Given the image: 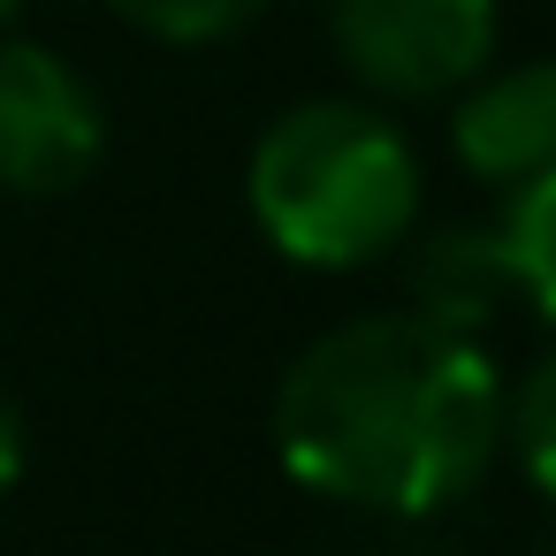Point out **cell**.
I'll list each match as a JSON object with an SVG mask.
<instances>
[{"label": "cell", "instance_id": "obj_3", "mask_svg": "<svg viewBox=\"0 0 556 556\" xmlns=\"http://www.w3.org/2000/svg\"><path fill=\"white\" fill-rule=\"evenodd\" d=\"M495 0H328V47L374 100H450L495 62Z\"/></svg>", "mask_w": 556, "mask_h": 556}, {"label": "cell", "instance_id": "obj_10", "mask_svg": "<svg viewBox=\"0 0 556 556\" xmlns=\"http://www.w3.org/2000/svg\"><path fill=\"white\" fill-rule=\"evenodd\" d=\"M24 457H31V434H24V412L0 396V495L24 480Z\"/></svg>", "mask_w": 556, "mask_h": 556}, {"label": "cell", "instance_id": "obj_9", "mask_svg": "<svg viewBox=\"0 0 556 556\" xmlns=\"http://www.w3.org/2000/svg\"><path fill=\"white\" fill-rule=\"evenodd\" d=\"M108 9L130 31L161 39V47H222L267 9V0H108Z\"/></svg>", "mask_w": 556, "mask_h": 556}, {"label": "cell", "instance_id": "obj_4", "mask_svg": "<svg viewBox=\"0 0 556 556\" xmlns=\"http://www.w3.org/2000/svg\"><path fill=\"white\" fill-rule=\"evenodd\" d=\"M108 153L100 92L39 39H0V191L62 199Z\"/></svg>", "mask_w": 556, "mask_h": 556}, {"label": "cell", "instance_id": "obj_5", "mask_svg": "<svg viewBox=\"0 0 556 556\" xmlns=\"http://www.w3.org/2000/svg\"><path fill=\"white\" fill-rule=\"evenodd\" d=\"M450 100H457L450 108V146H457L465 176H480L495 191H518L526 176L556 168V54L480 70Z\"/></svg>", "mask_w": 556, "mask_h": 556}, {"label": "cell", "instance_id": "obj_8", "mask_svg": "<svg viewBox=\"0 0 556 556\" xmlns=\"http://www.w3.org/2000/svg\"><path fill=\"white\" fill-rule=\"evenodd\" d=\"M503 442H510L518 472L556 503V336L518 374V389H503Z\"/></svg>", "mask_w": 556, "mask_h": 556}, {"label": "cell", "instance_id": "obj_7", "mask_svg": "<svg viewBox=\"0 0 556 556\" xmlns=\"http://www.w3.org/2000/svg\"><path fill=\"white\" fill-rule=\"evenodd\" d=\"M495 237L510 252V275H518V305L556 328V168L526 176L510 191V206L495 214Z\"/></svg>", "mask_w": 556, "mask_h": 556}, {"label": "cell", "instance_id": "obj_11", "mask_svg": "<svg viewBox=\"0 0 556 556\" xmlns=\"http://www.w3.org/2000/svg\"><path fill=\"white\" fill-rule=\"evenodd\" d=\"M16 9H24V0H0V31H9V24H16Z\"/></svg>", "mask_w": 556, "mask_h": 556}, {"label": "cell", "instance_id": "obj_2", "mask_svg": "<svg viewBox=\"0 0 556 556\" xmlns=\"http://www.w3.org/2000/svg\"><path fill=\"white\" fill-rule=\"evenodd\" d=\"M244 199L282 260L351 275L412 229L419 153L374 100H298L260 130Z\"/></svg>", "mask_w": 556, "mask_h": 556}, {"label": "cell", "instance_id": "obj_6", "mask_svg": "<svg viewBox=\"0 0 556 556\" xmlns=\"http://www.w3.org/2000/svg\"><path fill=\"white\" fill-rule=\"evenodd\" d=\"M404 290H412L404 313H419V320H434V328H457V336H480V343H488V328H495L503 313H526L495 222H488V229H472V222L434 229V237L412 252Z\"/></svg>", "mask_w": 556, "mask_h": 556}, {"label": "cell", "instance_id": "obj_1", "mask_svg": "<svg viewBox=\"0 0 556 556\" xmlns=\"http://www.w3.org/2000/svg\"><path fill=\"white\" fill-rule=\"evenodd\" d=\"M275 450L328 503L381 518L450 510L503 450V366L480 336L419 313L343 320L290 358Z\"/></svg>", "mask_w": 556, "mask_h": 556}]
</instances>
